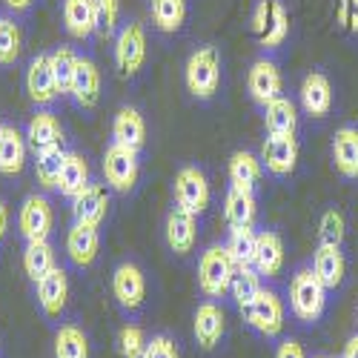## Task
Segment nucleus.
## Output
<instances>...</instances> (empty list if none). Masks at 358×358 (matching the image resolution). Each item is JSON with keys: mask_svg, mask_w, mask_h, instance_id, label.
<instances>
[{"mask_svg": "<svg viewBox=\"0 0 358 358\" xmlns=\"http://www.w3.org/2000/svg\"><path fill=\"white\" fill-rule=\"evenodd\" d=\"M258 213V203L250 187H235L229 184L227 198H224V218L229 227H252Z\"/></svg>", "mask_w": 358, "mask_h": 358, "instance_id": "nucleus-25", "label": "nucleus"}, {"mask_svg": "<svg viewBox=\"0 0 358 358\" xmlns=\"http://www.w3.org/2000/svg\"><path fill=\"white\" fill-rule=\"evenodd\" d=\"M229 181L235 187H255L261 181V161L252 155V152H235L229 158Z\"/></svg>", "mask_w": 358, "mask_h": 358, "instance_id": "nucleus-37", "label": "nucleus"}, {"mask_svg": "<svg viewBox=\"0 0 358 358\" xmlns=\"http://www.w3.org/2000/svg\"><path fill=\"white\" fill-rule=\"evenodd\" d=\"M138 172H141V161H138V149H129L124 143H109L103 152V178L115 192H129L138 184Z\"/></svg>", "mask_w": 358, "mask_h": 358, "instance_id": "nucleus-5", "label": "nucleus"}, {"mask_svg": "<svg viewBox=\"0 0 358 358\" xmlns=\"http://www.w3.org/2000/svg\"><path fill=\"white\" fill-rule=\"evenodd\" d=\"M117 20H121V0H95V32L112 35Z\"/></svg>", "mask_w": 358, "mask_h": 358, "instance_id": "nucleus-42", "label": "nucleus"}, {"mask_svg": "<svg viewBox=\"0 0 358 358\" xmlns=\"http://www.w3.org/2000/svg\"><path fill=\"white\" fill-rule=\"evenodd\" d=\"M166 244L172 252L178 255H187L195 250V241H198V215L192 213H184V210H175L166 215Z\"/></svg>", "mask_w": 358, "mask_h": 358, "instance_id": "nucleus-17", "label": "nucleus"}, {"mask_svg": "<svg viewBox=\"0 0 358 358\" xmlns=\"http://www.w3.org/2000/svg\"><path fill=\"white\" fill-rule=\"evenodd\" d=\"M313 270L327 289H338L347 275V261H344L341 244H318L315 258H313Z\"/></svg>", "mask_w": 358, "mask_h": 358, "instance_id": "nucleus-19", "label": "nucleus"}, {"mask_svg": "<svg viewBox=\"0 0 358 358\" xmlns=\"http://www.w3.org/2000/svg\"><path fill=\"white\" fill-rule=\"evenodd\" d=\"M315 358H327V355H315Z\"/></svg>", "mask_w": 358, "mask_h": 358, "instance_id": "nucleus-50", "label": "nucleus"}, {"mask_svg": "<svg viewBox=\"0 0 358 358\" xmlns=\"http://www.w3.org/2000/svg\"><path fill=\"white\" fill-rule=\"evenodd\" d=\"M55 250L49 244V238H41V241H26L23 250V273L29 275V281H41L46 273L55 270Z\"/></svg>", "mask_w": 358, "mask_h": 358, "instance_id": "nucleus-30", "label": "nucleus"}, {"mask_svg": "<svg viewBox=\"0 0 358 358\" xmlns=\"http://www.w3.org/2000/svg\"><path fill=\"white\" fill-rule=\"evenodd\" d=\"M327 292L330 289L321 284L313 266H298L289 278V307L295 318L304 324H315L327 310Z\"/></svg>", "mask_w": 358, "mask_h": 358, "instance_id": "nucleus-1", "label": "nucleus"}, {"mask_svg": "<svg viewBox=\"0 0 358 358\" xmlns=\"http://www.w3.org/2000/svg\"><path fill=\"white\" fill-rule=\"evenodd\" d=\"M255 270L258 275L264 278H273L281 273V266H284V241H281V235L273 232V229H264L258 232V241H255Z\"/></svg>", "mask_w": 358, "mask_h": 358, "instance_id": "nucleus-23", "label": "nucleus"}, {"mask_svg": "<svg viewBox=\"0 0 358 358\" xmlns=\"http://www.w3.org/2000/svg\"><path fill=\"white\" fill-rule=\"evenodd\" d=\"M26 149H29L26 135H20L17 127H3V135H0V175L6 178L20 175L26 164Z\"/></svg>", "mask_w": 358, "mask_h": 358, "instance_id": "nucleus-27", "label": "nucleus"}, {"mask_svg": "<svg viewBox=\"0 0 358 358\" xmlns=\"http://www.w3.org/2000/svg\"><path fill=\"white\" fill-rule=\"evenodd\" d=\"M26 141L32 146V152H46V149L64 146V127L52 112H38L26 129Z\"/></svg>", "mask_w": 358, "mask_h": 358, "instance_id": "nucleus-22", "label": "nucleus"}, {"mask_svg": "<svg viewBox=\"0 0 358 358\" xmlns=\"http://www.w3.org/2000/svg\"><path fill=\"white\" fill-rule=\"evenodd\" d=\"M89 184H92V181H89V164H86V158L78 155V152H66L61 178H57V189H61V195L75 198Z\"/></svg>", "mask_w": 358, "mask_h": 358, "instance_id": "nucleus-31", "label": "nucleus"}, {"mask_svg": "<svg viewBox=\"0 0 358 358\" xmlns=\"http://www.w3.org/2000/svg\"><path fill=\"white\" fill-rule=\"evenodd\" d=\"M261 289H264V284H261V275H258L255 266H247V270H238V273H235V278H232V284H229V292H232L235 304L241 307V310H247V307L255 301Z\"/></svg>", "mask_w": 358, "mask_h": 358, "instance_id": "nucleus-38", "label": "nucleus"}, {"mask_svg": "<svg viewBox=\"0 0 358 358\" xmlns=\"http://www.w3.org/2000/svg\"><path fill=\"white\" fill-rule=\"evenodd\" d=\"M146 61V35L141 23H127L115 38V66L124 78H132L141 72Z\"/></svg>", "mask_w": 358, "mask_h": 358, "instance_id": "nucleus-8", "label": "nucleus"}, {"mask_svg": "<svg viewBox=\"0 0 358 358\" xmlns=\"http://www.w3.org/2000/svg\"><path fill=\"white\" fill-rule=\"evenodd\" d=\"M0 135H3V124H0Z\"/></svg>", "mask_w": 358, "mask_h": 358, "instance_id": "nucleus-49", "label": "nucleus"}, {"mask_svg": "<svg viewBox=\"0 0 358 358\" xmlns=\"http://www.w3.org/2000/svg\"><path fill=\"white\" fill-rule=\"evenodd\" d=\"M72 101L80 109H95L101 101V69L95 61L89 57H78V69H75V80H72Z\"/></svg>", "mask_w": 358, "mask_h": 358, "instance_id": "nucleus-15", "label": "nucleus"}, {"mask_svg": "<svg viewBox=\"0 0 358 358\" xmlns=\"http://www.w3.org/2000/svg\"><path fill=\"white\" fill-rule=\"evenodd\" d=\"M38 304L43 310V315L57 318L66 307V298H69V278L61 266H55L52 273H46L38 284Z\"/></svg>", "mask_w": 358, "mask_h": 358, "instance_id": "nucleus-16", "label": "nucleus"}, {"mask_svg": "<svg viewBox=\"0 0 358 358\" xmlns=\"http://www.w3.org/2000/svg\"><path fill=\"white\" fill-rule=\"evenodd\" d=\"M247 89L255 103L266 106L270 101H275L284 89V80H281V69L273 57H258V61L250 66V75H247Z\"/></svg>", "mask_w": 358, "mask_h": 358, "instance_id": "nucleus-11", "label": "nucleus"}, {"mask_svg": "<svg viewBox=\"0 0 358 358\" xmlns=\"http://www.w3.org/2000/svg\"><path fill=\"white\" fill-rule=\"evenodd\" d=\"M143 350H146V336L141 327L135 324L121 327V333H117V352H121V358H143Z\"/></svg>", "mask_w": 358, "mask_h": 358, "instance_id": "nucleus-40", "label": "nucleus"}, {"mask_svg": "<svg viewBox=\"0 0 358 358\" xmlns=\"http://www.w3.org/2000/svg\"><path fill=\"white\" fill-rule=\"evenodd\" d=\"M175 206L192 215H203L210 206V181L198 166H184L175 175Z\"/></svg>", "mask_w": 358, "mask_h": 358, "instance_id": "nucleus-7", "label": "nucleus"}, {"mask_svg": "<svg viewBox=\"0 0 358 358\" xmlns=\"http://www.w3.org/2000/svg\"><path fill=\"white\" fill-rule=\"evenodd\" d=\"M261 164L266 172L287 178L295 172L298 164V138L295 135H270L261 146Z\"/></svg>", "mask_w": 358, "mask_h": 358, "instance_id": "nucleus-12", "label": "nucleus"}, {"mask_svg": "<svg viewBox=\"0 0 358 358\" xmlns=\"http://www.w3.org/2000/svg\"><path fill=\"white\" fill-rule=\"evenodd\" d=\"M192 333H195V341L201 344V350H213L224 336V310L215 301H203L195 310Z\"/></svg>", "mask_w": 358, "mask_h": 358, "instance_id": "nucleus-20", "label": "nucleus"}, {"mask_svg": "<svg viewBox=\"0 0 358 358\" xmlns=\"http://www.w3.org/2000/svg\"><path fill=\"white\" fill-rule=\"evenodd\" d=\"M55 358H89V338L78 324H64L55 333Z\"/></svg>", "mask_w": 358, "mask_h": 358, "instance_id": "nucleus-35", "label": "nucleus"}, {"mask_svg": "<svg viewBox=\"0 0 358 358\" xmlns=\"http://www.w3.org/2000/svg\"><path fill=\"white\" fill-rule=\"evenodd\" d=\"M17 227L20 235L26 241H41V238H49L52 227H55V213H52V203L46 195H29L20 206V215H17Z\"/></svg>", "mask_w": 358, "mask_h": 358, "instance_id": "nucleus-9", "label": "nucleus"}, {"mask_svg": "<svg viewBox=\"0 0 358 358\" xmlns=\"http://www.w3.org/2000/svg\"><path fill=\"white\" fill-rule=\"evenodd\" d=\"M184 83L189 95L198 101H210L221 86V55L215 46H198L184 66Z\"/></svg>", "mask_w": 358, "mask_h": 358, "instance_id": "nucleus-2", "label": "nucleus"}, {"mask_svg": "<svg viewBox=\"0 0 358 358\" xmlns=\"http://www.w3.org/2000/svg\"><path fill=\"white\" fill-rule=\"evenodd\" d=\"M333 164L341 178L355 181L358 178V127L347 124L333 138Z\"/></svg>", "mask_w": 358, "mask_h": 358, "instance_id": "nucleus-21", "label": "nucleus"}, {"mask_svg": "<svg viewBox=\"0 0 358 358\" xmlns=\"http://www.w3.org/2000/svg\"><path fill=\"white\" fill-rule=\"evenodd\" d=\"M275 358H307V355H304V347L298 344L295 338H284L278 344V350H275Z\"/></svg>", "mask_w": 358, "mask_h": 358, "instance_id": "nucleus-44", "label": "nucleus"}, {"mask_svg": "<svg viewBox=\"0 0 358 358\" xmlns=\"http://www.w3.org/2000/svg\"><path fill=\"white\" fill-rule=\"evenodd\" d=\"M250 26L258 38V43L273 52L278 46H284L287 35H289V15H287V6L281 0H258L255 9H252V17H250Z\"/></svg>", "mask_w": 358, "mask_h": 358, "instance_id": "nucleus-3", "label": "nucleus"}, {"mask_svg": "<svg viewBox=\"0 0 358 358\" xmlns=\"http://www.w3.org/2000/svg\"><path fill=\"white\" fill-rule=\"evenodd\" d=\"M238 273L227 247H210L198 258V287L206 298H221Z\"/></svg>", "mask_w": 358, "mask_h": 358, "instance_id": "nucleus-4", "label": "nucleus"}, {"mask_svg": "<svg viewBox=\"0 0 358 358\" xmlns=\"http://www.w3.org/2000/svg\"><path fill=\"white\" fill-rule=\"evenodd\" d=\"M143 358H181V352L169 336H152V341H146Z\"/></svg>", "mask_w": 358, "mask_h": 358, "instance_id": "nucleus-43", "label": "nucleus"}, {"mask_svg": "<svg viewBox=\"0 0 358 358\" xmlns=\"http://www.w3.org/2000/svg\"><path fill=\"white\" fill-rule=\"evenodd\" d=\"M52 64V75H55V86L57 95H69L72 92V80H75V69H78V55L72 46H57L49 55Z\"/></svg>", "mask_w": 358, "mask_h": 358, "instance_id": "nucleus-34", "label": "nucleus"}, {"mask_svg": "<svg viewBox=\"0 0 358 358\" xmlns=\"http://www.w3.org/2000/svg\"><path fill=\"white\" fill-rule=\"evenodd\" d=\"M255 241H258V232H252V227H232L229 241L224 247L238 270H247V266L255 264Z\"/></svg>", "mask_w": 358, "mask_h": 358, "instance_id": "nucleus-33", "label": "nucleus"}, {"mask_svg": "<svg viewBox=\"0 0 358 358\" xmlns=\"http://www.w3.org/2000/svg\"><path fill=\"white\" fill-rule=\"evenodd\" d=\"M64 161H66L64 146H55V149H46V152L35 155V178L43 189H57V178H61Z\"/></svg>", "mask_w": 358, "mask_h": 358, "instance_id": "nucleus-36", "label": "nucleus"}, {"mask_svg": "<svg viewBox=\"0 0 358 358\" xmlns=\"http://www.w3.org/2000/svg\"><path fill=\"white\" fill-rule=\"evenodd\" d=\"M149 15L158 32H178L187 20V0H149Z\"/></svg>", "mask_w": 358, "mask_h": 358, "instance_id": "nucleus-32", "label": "nucleus"}, {"mask_svg": "<svg viewBox=\"0 0 358 358\" xmlns=\"http://www.w3.org/2000/svg\"><path fill=\"white\" fill-rule=\"evenodd\" d=\"M298 95H301V106L310 117H327L333 112V83L324 72H310Z\"/></svg>", "mask_w": 358, "mask_h": 358, "instance_id": "nucleus-14", "label": "nucleus"}, {"mask_svg": "<svg viewBox=\"0 0 358 358\" xmlns=\"http://www.w3.org/2000/svg\"><path fill=\"white\" fill-rule=\"evenodd\" d=\"M26 92L38 106H49L57 98V86H55V75H52V64L49 55H38L26 69Z\"/></svg>", "mask_w": 358, "mask_h": 358, "instance_id": "nucleus-18", "label": "nucleus"}, {"mask_svg": "<svg viewBox=\"0 0 358 358\" xmlns=\"http://www.w3.org/2000/svg\"><path fill=\"white\" fill-rule=\"evenodd\" d=\"M112 141L115 143H124L129 149H138L146 143V121L143 115L135 109V106H124L121 112L115 115L112 121Z\"/></svg>", "mask_w": 358, "mask_h": 358, "instance_id": "nucleus-26", "label": "nucleus"}, {"mask_svg": "<svg viewBox=\"0 0 358 358\" xmlns=\"http://www.w3.org/2000/svg\"><path fill=\"white\" fill-rule=\"evenodd\" d=\"M341 358H358V333L344 344V352H341Z\"/></svg>", "mask_w": 358, "mask_h": 358, "instance_id": "nucleus-45", "label": "nucleus"}, {"mask_svg": "<svg viewBox=\"0 0 358 358\" xmlns=\"http://www.w3.org/2000/svg\"><path fill=\"white\" fill-rule=\"evenodd\" d=\"M264 127L270 135H295L298 127V109L289 98L278 95L275 101H270L264 106Z\"/></svg>", "mask_w": 358, "mask_h": 358, "instance_id": "nucleus-29", "label": "nucleus"}, {"mask_svg": "<svg viewBox=\"0 0 358 358\" xmlns=\"http://www.w3.org/2000/svg\"><path fill=\"white\" fill-rule=\"evenodd\" d=\"M344 232H347V224H344V215L338 210H327L321 215V224H318L321 244H341L344 241Z\"/></svg>", "mask_w": 358, "mask_h": 358, "instance_id": "nucleus-41", "label": "nucleus"}, {"mask_svg": "<svg viewBox=\"0 0 358 358\" xmlns=\"http://www.w3.org/2000/svg\"><path fill=\"white\" fill-rule=\"evenodd\" d=\"M355 327H358V310H355Z\"/></svg>", "mask_w": 358, "mask_h": 358, "instance_id": "nucleus-48", "label": "nucleus"}, {"mask_svg": "<svg viewBox=\"0 0 358 358\" xmlns=\"http://www.w3.org/2000/svg\"><path fill=\"white\" fill-rule=\"evenodd\" d=\"M3 3L12 9V12H26L29 6H32L35 3V0H3Z\"/></svg>", "mask_w": 358, "mask_h": 358, "instance_id": "nucleus-47", "label": "nucleus"}, {"mask_svg": "<svg viewBox=\"0 0 358 358\" xmlns=\"http://www.w3.org/2000/svg\"><path fill=\"white\" fill-rule=\"evenodd\" d=\"M109 210V192L101 184H89L86 189H80L72 198V215L75 224H86V227H101V221L106 218Z\"/></svg>", "mask_w": 358, "mask_h": 358, "instance_id": "nucleus-13", "label": "nucleus"}, {"mask_svg": "<svg viewBox=\"0 0 358 358\" xmlns=\"http://www.w3.org/2000/svg\"><path fill=\"white\" fill-rule=\"evenodd\" d=\"M112 295H115V301L121 304V310H127V313L141 310L143 298H146V278L138 264L127 261L117 266L112 275Z\"/></svg>", "mask_w": 358, "mask_h": 358, "instance_id": "nucleus-10", "label": "nucleus"}, {"mask_svg": "<svg viewBox=\"0 0 358 358\" xmlns=\"http://www.w3.org/2000/svg\"><path fill=\"white\" fill-rule=\"evenodd\" d=\"M101 250V238H98V227H86V224H75L66 235V255L75 266H89L98 258Z\"/></svg>", "mask_w": 358, "mask_h": 358, "instance_id": "nucleus-24", "label": "nucleus"}, {"mask_svg": "<svg viewBox=\"0 0 358 358\" xmlns=\"http://www.w3.org/2000/svg\"><path fill=\"white\" fill-rule=\"evenodd\" d=\"M244 321L264 338H278L284 330V301L275 289H261L255 301L244 310Z\"/></svg>", "mask_w": 358, "mask_h": 358, "instance_id": "nucleus-6", "label": "nucleus"}, {"mask_svg": "<svg viewBox=\"0 0 358 358\" xmlns=\"http://www.w3.org/2000/svg\"><path fill=\"white\" fill-rule=\"evenodd\" d=\"M6 229H9V210H6V203L0 201V241H3Z\"/></svg>", "mask_w": 358, "mask_h": 358, "instance_id": "nucleus-46", "label": "nucleus"}, {"mask_svg": "<svg viewBox=\"0 0 358 358\" xmlns=\"http://www.w3.org/2000/svg\"><path fill=\"white\" fill-rule=\"evenodd\" d=\"M23 49V32L12 17H0V66H12Z\"/></svg>", "mask_w": 358, "mask_h": 358, "instance_id": "nucleus-39", "label": "nucleus"}, {"mask_svg": "<svg viewBox=\"0 0 358 358\" xmlns=\"http://www.w3.org/2000/svg\"><path fill=\"white\" fill-rule=\"evenodd\" d=\"M64 26L78 41H86L98 29L95 23V0H64Z\"/></svg>", "mask_w": 358, "mask_h": 358, "instance_id": "nucleus-28", "label": "nucleus"}]
</instances>
